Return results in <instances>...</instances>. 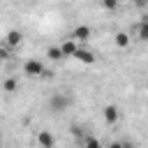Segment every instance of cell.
<instances>
[{"instance_id":"obj_16","label":"cell","mask_w":148,"mask_h":148,"mask_svg":"<svg viewBox=\"0 0 148 148\" xmlns=\"http://www.w3.org/2000/svg\"><path fill=\"white\" fill-rule=\"evenodd\" d=\"M139 2H141V5H148V0H139Z\"/></svg>"},{"instance_id":"obj_2","label":"cell","mask_w":148,"mask_h":148,"mask_svg":"<svg viewBox=\"0 0 148 148\" xmlns=\"http://www.w3.org/2000/svg\"><path fill=\"white\" fill-rule=\"evenodd\" d=\"M23 74H25V76H30V79L44 76V74H46V69H44V62H42V60H37V58H30V60H25V62H23Z\"/></svg>"},{"instance_id":"obj_14","label":"cell","mask_w":148,"mask_h":148,"mask_svg":"<svg viewBox=\"0 0 148 148\" xmlns=\"http://www.w3.org/2000/svg\"><path fill=\"white\" fill-rule=\"evenodd\" d=\"M102 7L104 9H116L118 7V0H102Z\"/></svg>"},{"instance_id":"obj_3","label":"cell","mask_w":148,"mask_h":148,"mask_svg":"<svg viewBox=\"0 0 148 148\" xmlns=\"http://www.w3.org/2000/svg\"><path fill=\"white\" fill-rule=\"evenodd\" d=\"M35 141H37L39 148H56V136H53V132H49V130H39L37 136H35Z\"/></svg>"},{"instance_id":"obj_7","label":"cell","mask_w":148,"mask_h":148,"mask_svg":"<svg viewBox=\"0 0 148 148\" xmlns=\"http://www.w3.org/2000/svg\"><path fill=\"white\" fill-rule=\"evenodd\" d=\"M60 51H62V58H74V53L79 51V44H76L72 37H67V39L60 44Z\"/></svg>"},{"instance_id":"obj_12","label":"cell","mask_w":148,"mask_h":148,"mask_svg":"<svg viewBox=\"0 0 148 148\" xmlns=\"http://www.w3.org/2000/svg\"><path fill=\"white\" fill-rule=\"evenodd\" d=\"M83 148H102V143H99L97 136H86L83 139Z\"/></svg>"},{"instance_id":"obj_5","label":"cell","mask_w":148,"mask_h":148,"mask_svg":"<svg viewBox=\"0 0 148 148\" xmlns=\"http://www.w3.org/2000/svg\"><path fill=\"white\" fill-rule=\"evenodd\" d=\"M102 116H104V123H106V125H116V123H118V118H120V111H118V106L109 104V106H104Z\"/></svg>"},{"instance_id":"obj_10","label":"cell","mask_w":148,"mask_h":148,"mask_svg":"<svg viewBox=\"0 0 148 148\" xmlns=\"http://www.w3.org/2000/svg\"><path fill=\"white\" fill-rule=\"evenodd\" d=\"M113 42H116V46H118V49H127V46H130V32H125V30L116 32Z\"/></svg>"},{"instance_id":"obj_9","label":"cell","mask_w":148,"mask_h":148,"mask_svg":"<svg viewBox=\"0 0 148 148\" xmlns=\"http://www.w3.org/2000/svg\"><path fill=\"white\" fill-rule=\"evenodd\" d=\"M134 37L139 42H148V18H143L136 28H134Z\"/></svg>"},{"instance_id":"obj_1","label":"cell","mask_w":148,"mask_h":148,"mask_svg":"<svg viewBox=\"0 0 148 148\" xmlns=\"http://www.w3.org/2000/svg\"><path fill=\"white\" fill-rule=\"evenodd\" d=\"M72 104H74V97H72L69 92H56V95H51V99H49V106H51V111H56V113L67 111Z\"/></svg>"},{"instance_id":"obj_15","label":"cell","mask_w":148,"mask_h":148,"mask_svg":"<svg viewBox=\"0 0 148 148\" xmlns=\"http://www.w3.org/2000/svg\"><path fill=\"white\" fill-rule=\"evenodd\" d=\"M9 58V53H7V49H0V60H7Z\"/></svg>"},{"instance_id":"obj_11","label":"cell","mask_w":148,"mask_h":148,"mask_svg":"<svg viewBox=\"0 0 148 148\" xmlns=\"http://www.w3.org/2000/svg\"><path fill=\"white\" fill-rule=\"evenodd\" d=\"M16 88H18V81L16 79H5V83H2V90L5 92H14Z\"/></svg>"},{"instance_id":"obj_6","label":"cell","mask_w":148,"mask_h":148,"mask_svg":"<svg viewBox=\"0 0 148 148\" xmlns=\"http://www.w3.org/2000/svg\"><path fill=\"white\" fill-rule=\"evenodd\" d=\"M21 42H23V32H21V30H9V32L5 35V44H7L9 49L21 46Z\"/></svg>"},{"instance_id":"obj_4","label":"cell","mask_w":148,"mask_h":148,"mask_svg":"<svg viewBox=\"0 0 148 148\" xmlns=\"http://www.w3.org/2000/svg\"><path fill=\"white\" fill-rule=\"evenodd\" d=\"M69 37H72L76 44H79V42H88V39L92 37V28H90V25H76Z\"/></svg>"},{"instance_id":"obj_13","label":"cell","mask_w":148,"mask_h":148,"mask_svg":"<svg viewBox=\"0 0 148 148\" xmlns=\"http://www.w3.org/2000/svg\"><path fill=\"white\" fill-rule=\"evenodd\" d=\"M46 56H49L51 60H62V51H60V46H51V49L46 51Z\"/></svg>"},{"instance_id":"obj_8","label":"cell","mask_w":148,"mask_h":148,"mask_svg":"<svg viewBox=\"0 0 148 148\" xmlns=\"http://www.w3.org/2000/svg\"><path fill=\"white\" fill-rule=\"evenodd\" d=\"M74 58H76L79 62H83V65H92V62H95V53L88 51V49H81V46H79V51L74 53Z\"/></svg>"}]
</instances>
